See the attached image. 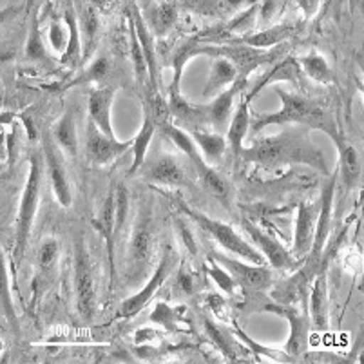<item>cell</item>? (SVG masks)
<instances>
[{
    "instance_id": "1",
    "label": "cell",
    "mask_w": 364,
    "mask_h": 364,
    "mask_svg": "<svg viewBox=\"0 0 364 364\" xmlns=\"http://www.w3.org/2000/svg\"><path fill=\"white\" fill-rule=\"evenodd\" d=\"M41 180L42 172L41 165L36 156H31L29 160V176L28 183H26L24 193H22L21 200V208H18V216H16V247H15V261L22 259L26 252V247H28L29 232H31L33 220H35L36 208H38V200H41Z\"/></svg>"
},
{
    "instance_id": "2",
    "label": "cell",
    "mask_w": 364,
    "mask_h": 364,
    "mask_svg": "<svg viewBox=\"0 0 364 364\" xmlns=\"http://www.w3.org/2000/svg\"><path fill=\"white\" fill-rule=\"evenodd\" d=\"M180 207H181V210H183L187 216L193 218V220L196 221L201 228H205L208 234H213V236L216 237L218 243H220L223 248H227L228 252L236 254V256H240L241 259L247 261V263L261 264V267H264L267 259L261 256L259 250H256V247H252L250 243H247V241H245L243 237H241L240 234H237L236 230L230 227V225L223 223V221L210 220V218L196 213V210H193V208H188L187 205L181 203V201H180Z\"/></svg>"
},
{
    "instance_id": "3",
    "label": "cell",
    "mask_w": 364,
    "mask_h": 364,
    "mask_svg": "<svg viewBox=\"0 0 364 364\" xmlns=\"http://www.w3.org/2000/svg\"><path fill=\"white\" fill-rule=\"evenodd\" d=\"M75 292L78 314L84 321H91L97 310V289L89 252L82 241H78L75 248Z\"/></svg>"
},
{
    "instance_id": "4",
    "label": "cell",
    "mask_w": 364,
    "mask_h": 364,
    "mask_svg": "<svg viewBox=\"0 0 364 364\" xmlns=\"http://www.w3.org/2000/svg\"><path fill=\"white\" fill-rule=\"evenodd\" d=\"M339 176V171H336L330 176V180L324 183L323 193H321L319 205V218L316 223V234L312 240V248H310V264H316L319 261L323 248L328 241L330 230H332V210H333V194H336V181Z\"/></svg>"
},
{
    "instance_id": "5",
    "label": "cell",
    "mask_w": 364,
    "mask_h": 364,
    "mask_svg": "<svg viewBox=\"0 0 364 364\" xmlns=\"http://www.w3.org/2000/svg\"><path fill=\"white\" fill-rule=\"evenodd\" d=\"M276 92L281 97L283 107L281 111L268 114V117H261L254 122V129L261 131L267 125H277V124H294V122H303L312 114V105L304 98L290 95V92L283 91L281 87L276 89Z\"/></svg>"
},
{
    "instance_id": "6",
    "label": "cell",
    "mask_w": 364,
    "mask_h": 364,
    "mask_svg": "<svg viewBox=\"0 0 364 364\" xmlns=\"http://www.w3.org/2000/svg\"><path fill=\"white\" fill-rule=\"evenodd\" d=\"M134 140L118 141L117 138L105 136L91 124L87 134V156L95 165H107L120 158L127 149L132 147Z\"/></svg>"
},
{
    "instance_id": "7",
    "label": "cell",
    "mask_w": 364,
    "mask_h": 364,
    "mask_svg": "<svg viewBox=\"0 0 364 364\" xmlns=\"http://www.w3.org/2000/svg\"><path fill=\"white\" fill-rule=\"evenodd\" d=\"M168 270H171V254L167 252L161 257L160 264H158V268L151 276L149 283L145 284V289L141 290V292L134 294L132 297H129V299H125L124 304L120 306V310H118V316L124 317V319H129V317H134L136 314H140L141 310L145 309V304L152 299L154 292H156L161 284H164V281L167 279Z\"/></svg>"
},
{
    "instance_id": "8",
    "label": "cell",
    "mask_w": 364,
    "mask_h": 364,
    "mask_svg": "<svg viewBox=\"0 0 364 364\" xmlns=\"http://www.w3.org/2000/svg\"><path fill=\"white\" fill-rule=\"evenodd\" d=\"M243 227L247 230V234L252 237L254 245H257V248L261 250V254L264 256V259L268 263L272 264L274 268H290L294 264L292 256L276 237H272L270 234L263 232L259 227L252 223V221H248L247 218L243 220Z\"/></svg>"
},
{
    "instance_id": "9",
    "label": "cell",
    "mask_w": 364,
    "mask_h": 364,
    "mask_svg": "<svg viewBox=\"0 0 364 364\" xmlns=\"http://www.w3.org/2000/svg\"><path fill=\"white\" fill-rule=\"evenodd\" d=\"M218 263L225 264L227 270L230 272V276L241 283L245 289L248 290H264L272 281V274L270 270L261 264H252V263H241V261L230 259V257L216 256Z\"/></svg>"
},
{
    "instance_id": "10",
    "label": "cell",
    "mask_w": 364,
    "mask_h": 364,
    "mask_svg": "<svg viewBox=\"0 0 364 364\" xmlns=\"http://www.w3.org/2000/svg\"><path fill=\"white\" fill-rule=\"evenodd\" d=\"M112 98H114V89L112 87H98L89 95L87 109H89V118L91 124L104 132L105 136L117 138L114 131H112V122H111V107H112Z\"/></svg>"
},
{
    "instance_id": "11",
    "label": "cell",
    "mask_w": 364,
    "mask_h": 364,
    "mask_svg": "<svg viewBox=\"0 0 364 364\" xmlns=\"http://www.w3.org/2000/svg\"><path fill=\"white\" fill-rule=\"evenodd\" d=\"M129 15H131V21H132V26H134V31H136L138 42H140V46H141V51H144L145 62H147L152 92H158V60H156V49H154V38H152V31L149 29L144 15H141L140 9H138L136 6H131V11H129Z\"/></svg>"
},
{
    "instance_id": "12",
    "label": "cell",
    "mask_w": 364,
    "mask_h": 364,
    "mask_svg": "<svg viewBox=\"0 0 364 364\" xmlns=\"http://www.w3.org/2000/svg\"><path fill=\"white\" fill-rule=\"evenodd\" d=\"M92 225L102 234L107 247L109 267H111V281H114V243H117V220H114V191L107 194L98 214V220H92Z\"/></svg>"
},
{
    "instance_id": "13",
    "label": "cell",
    "mask_w": 364,
    "mask_h": 364,
    "mask_svg": "<svg viewBox=\"0 0 364 364\" xmlns=\"http://www.w3.org/2000/svg\"><path fill=\"white\" fill-rule=\"evenodd\" d=\"M333 140H336L337 151H339V168L337 171L343 174V181L346 185V188L357 187V183L360 181V172H363V164H360L359 151L350 144L344 136H337L333 134Z\"/></svg>"
},
{
    "instance_id": "14",
    "label": "cell",
    "mask_w": 364,
    "mask_h": 364,
    "mask_svg": "<svg viewBox=\"0 0 364 364\" xmlns=\"http://www.w3.org/2000/svg\"><path fill=\"white\" fill-rule=\"evenodd\" d=\"M78 15V26H80V36L82 46H84V56L82 62L89 60L97 49L98 44V31H100V18H98V11L95 6L82 4L80 9L76 11Z\"/></svg>"
},
{
    "instance_id": "15",
    "label": "cell",
    "mask_w": 364,
    "mask_h": 364,
    "mask_svg": "<svg viewBox=\"0 0 364 364\" xmlns=\"http://www.w3.org/2000/svg\"><path fill=\"white\" fill-rule=\"evenodd\" d=\"M310 270H312V267H304L303 270H299V272L284 281L283 284H279L272 294L274 299L279 304H284V306H294L296 309L306 296Z\"/></svg>"
},
{
    "instance_id": "16",
    "label": "cell",
    "mask_w": 364,
    "mask_h": 364,
    "mask_svg": "<svg viewBox=\"0 0 364 364\" xmlns=\"http://www.w3.org/2000/svg\"><path fill=\"white\" fill-rule=\"evenodd\" d=\"M267 310L281 314V316H284L290 321L292 332H290L289 344H287V353L292 357H297L299 353H303L304 344H306V321H304V317L294 306H284V304L267 306Z\"/></svg>"
},
{
    "instance_id": "17",
    "label": "cell",
    "mask_w": 364,
    "mask_h": 364,
    "mask_svg": "<svg viewBox=\"0 0 364 364\" xmlns=\"http://www.w3.org/2000/svg\"><path fill=\"white\" fill-rule=\"evenodd\" d=\"M48 168H49V178H51V187L53 193H55L56 200L62 207H71L73 196H71V187H69V178L65 174L64 164H62L60 156L55 149L48 147Z\"/></svg>"
},
{
    "instance_id": "18",
    "label": "cell",
    "mask_w": 364,
    "mask_h": 364,
    "mask_svg": "<svg viewBox=\"0 0 364 364\" xmlns=\"http://www.w3.org/2000/svg\"><path fill=\"white\" fill-rule=\"evenodd\" d=\"M64 21L69 29V42H68V49H65L64 55L60 56V62L64 65H69V68H76V65L84 64V62H82V56H84V46H82L78 15H76V9L73 8V4H69L68 9H65Z\"/></svg>"
},
{
    "instance_id": "19",
    "label": "cell",
    "mask_w": 364,
    "mask_h": 364,
    "mask_svg": "<svg viewBox=\"0 0 364 364\" xmlns=\"http://www.w3.org/2000/svg\"><path fill=\"white\" fill-rule=\"evenodd\" d=\"M250 100L252 98L247 95L237 104V109L234 111L232 120H230V127H228L227 141L230 144V149L236 156H241V152H243V140L250 127Z\"/></svg>"
},
{
    "instance_id": "20",
    "label": "cell",
    "mask_w": 364,
    "mask_h": 364,
    "mask_svg": "<svg viewBox=\"0 0 364 364\" xmlns=\"http://www.w3.org/2000/svg\"><path fill=\"white\" fill-rule=\"evenodd\" d=\"M237 68L232 62L225 58V56H218L214 60L213 69H210V76H208V82L205 85L203 95L207 98H213L214 95H220L230 84H234L237 78Z\"/></svg>"
},
{
    "instance_id": "21",
    "label": "cell",
    "mask_w": 364,
    "mask_h": 364,
    "mask_svg": "<svg viewBox=\"0 0 364 364\" xmlns=\"http://www.w3.org/2000/svg\"><path fill=\"white\" fill-rule=\"evenodd\" d=\"M314 240V210L310 205L301 203L297 207L296 234H294V256L304 257L312 248Z\"/></svg>"
},
{
    "instance_id": "22",
    "label": "cell",
    "mask_w": 364,
    "mask_h": 364,
    "mask_svg": "<svg viewBox=\"0 0 364 364\" xmlns=\"http://www.w3.org/2000/svg\"><path fill=\"white\" fill-rule=\"evenodd\" d=\"M310 317L319 332L326 330L328 324V290H326V274L321 270L314 281V289L310 294Z\"/></svg>"
},
{
    "instance_id": "23",
    "label": "cell",
    "mask_w": 364,
    "mask_h": 364,
    "mask_svg": "<svg viewBox=\"0 0 364 364\" xmlns=\"http://www.w3.org/2000/svg\"><path fill=\"white\" fill-rule=\"evenodd\" d=\"M292 33H294L292 24H277V26H272V28L261 29V31L245 35L243 38H241L240 44L248 46V48H254V49H268L281 44V42L287 41V38H290Z\"/></svg>"
},
{
    "instance_id": "24",
    "label": "cell",
    "mask_w": 364,
    "mask_h": 364,
    "mask_svg": "<svg viewBox=\"0 0 364 364\" xmlns=\"http://www.w3.org/2000/svg\"><path fill=\"white\" fill-rule=\"evenodd\" d=\"M245 82H247V76H243L241 80H236L228 89H225L223 92H220L216 98L213 100L210 107H208V114H210V122H214L216 127H223L227 124V120L232 114V105H234V97L237 95L240 89L245 87Z\"/></svg>"
},
{
    "instance_id": "25",
    "label": "cell",
    "mask_w": 364,
    "mask_h": 364,
    "mask_svg": "<svg viewBox=\"0 0 364 364\" xmlns=\"http://www.w3.org/2000/svg\"><path fill=\"white\" fill-rule=\"evenodd\" d=\"M154 120H152V114L149 112V109L145 107L144 112V125H141L140 132L134 138V144H132V165L129 168V176L136 174L140 171L141 164L145 160V154H147V149L151 145L152 136H154Z\"/></svg>"
},
{
    "instance_id": "26",
    "label": "cell",
    "mask_w": 364,
    "mask_h": 364,
    "mask_svg": "<svg viewBox=\"0 0 364 364\" xmlns=\"http://www.w3.org/2000/svg\"><path fill=\"white\" fill-rule=\"evenodd\" d=\"M257 9H259V4H252L248 9H245L243 13L232 18L228 24L221 26V28L214 29V31H207L205 36H213L216 35L218 38H227V36H236V35H247V31L256 24L257 18Z\"/></svg>"
},
{
    "instance_id": "27",
    "label": "cell",
    "mask_w": 364,
    "mask_h": 364,
    "mask_svg": "<svg viewBox=\"0 0 364 364\" xmlns=\"http://www.w3.org/2000/svg\"><path fill=\"white\" fill-rule=\"evenodd\" d=\"M151 245H152V234L149 230L147 223H140L134 230V236L131 241V263L136 267V270L144 268L149 263L151 257Z\"/></svg>"
},
{
    "instance_id": "28",
    "label": "cell",
    "mask_w": 364,
    "mask_h": 364,
    "mask_svg": "<svg viewBox=\"0 0 364 364\" xmlns=\"http://www.w3.org/2000/svg\"><path fill=\"white\" fill-rule=\"evenodd\" d=\"M149 178L161 185H176L178 187V185L187 183V178H185L183 171L178 167L174 158H161V160H158L156 164L152 165Z\"/></svg>"
},
{
    "instance_id": "29",
    "label": "cell",
    "mask_w": 364,
    "mask_h": 364,
    "mask_svg": "<svg viewBox=\"0 0 364 364\" xmlns=\"http://www.w3.org/2000/svg\"><path fill=\"white\" fill-rule=\"evenodd\" d=\"M193 140L200 147L201 154L205 160L208 161H220L223 158L225 151H227V140L221 134L216 132H203V131H193Z\"/></svg>"
},
{
    "instance_id": "30",
    "label": "cell",
    "mask_w": 364,
    "mask_h": 364,
    "mask_svg": "<svg viewBox=\"0 0 364 364\" xmlns=\"http://www.w3.org/2000/svg\"><path fill=\"white\" fill-rule=\"evenodd\" d=\"M55 138L56 144L68 152L69 156H76L78 152V140H76V125L75 117L71 111H65L62 118L55 125Z\"/></svg>"
},
{
    "instance_id": "31",
    "label": "cell",
    "mask_w": 364,
    "mask_h": 364,
    "mask_svg": "<svg viewBox=\"0 0 364 364\" xmlns=\"http://www.w3.org/2000/svg\"><path fill=\"white\" fill-rule=\"evenodd\" d=\"M178 21V9L176 4L172 2H158L152 11V28H154V35L165 36Z\"/></svg>"
},
{
    "instance_id": "32",
    "label": "cell",
    "mask_w": 364,
    "mask_h": 364,
    "mask_svg": "<svg viewBox=\"0 0 364 364\" xmlns=\"http://www.w3.org/2000/svg\"><path fill=\"white\" fill-rule=\"evenodd\" d=\"M299 64L303 71L319 84H330L332 82V71H330L328 62L324 60L323 56L317 53H310L306 56H301Z\"/></svg>"
},
{
    "instance_id": "33",
    "label": "cell",
    "mask_w": 364,
    "mask_h": 364,
    "mask_svg": "<svg viewBox=\"0 0 364 364\" xmlns=\"http://www.w3.org/2000/svg\"><path fill=\"white\" fill-rule=\"evenodd\" d=\"M161 129H164L165 134H167V136L171 138L172 141H174V145H176L180 151H183L185 154H187V156L194 161V164H196L198 160H201V158H203L201 151H198L196 141L193 140V136H191L188 132L181 131V129H178L176 125L167 124V122L161 125ZM203 160H205V158H203Z\"/></svg>"
},
{
    "instance_id": "34",
    "label": "cell",
    "mask_w": 364,
    "mask_h": 364,
    "mask_svg": "<svg viewBox=\"0 0 364 364\" xmlns=\"http://www.w3.org/2000/svg\"><path fill=\"white\" fill-rule=\"evenodd\" d=\"M109 68H111V64H109L107 56H104V55L98 56V58H95V60H92V64L89 65V68L84 69V73H82V75H78L75 80H71L69 84H65V89L75 87V85L91 84V82L104 80L105 76L109 75Z\"/></svg>"
},
{
    "instance_id": "35",
    "label": "cell",
    "mask_w": 364,
    "mask_h": 364,
    "mask_svg": "<svg viewBox=\"0 0 364 364\" xmlns=\"http://www.w3.org/2000/svg\"><path fill=\"white\" fill-rule=\"evenodd\" d=\"M194 165H196L198 171H200V176H201V180H203L205 187H207L208 191L214 194V196H218V198L228 196L227 181H225L223 178H221L220 174H218V172L203 160V158H201V160H198Z\"/></svg>"
},
{
    "instance_id": "36",
    "label": "cell",
    "mask_w": 364,
    "mask_h": 364,
    "mask_svg": "<svg viewBox=\"0 0 364 364\" xmlns=\"http://www.w3.org/2000/svg\"><path fill=\"white\" fill-rule=\"evenodd\" d=\"M129 29H131V56H132V64H134V71H136V80L140 84V80H145L147 78V62H145L144 51H141V46L138 42L136 31H134V26H132L131 15H129Z\"/></svg>"
},
{
    "instance_id": "37",
    "label": "cell",
    "mask_w": 364,
    "mask_h": 364,
    "mask_svg": "<svg viewBox=\"0 0 364 364\" xmlns=\"http://www.w3.org/2000/svg\"><path fill=\"white\" fill-rule=\"evenodd\" d=\"M129 210V191L125 183H118L114 188V220H117V236H120L124 228L125 220H127Z\"/></svg>"
},
{
    "instance_id": "38",
    "label": "cell",
    "mask_w": 364,
    "mask_h": 364,
    "mask_svg": "<svg viewBox=\"0 0 364 364\" xmlns=\"http://www.w3.org/2000/svg\"><path fill=\"white\" fill-rule=\"evenodd\" d=\"M208 263H210V267H208V274H210V277L214 279V283H216L218 287H220L221 290H225L227 294H232L234 287H236V279H234L227 270H223V268L218 264V261L213 259V257H208Z\"/></svg>"
},
{
    "instance_id": "39",
    "label": "cell",
    "mask_w": 364,
    "mask_h": 364,
    "mask_svg": "<svg viewBox=\"0 0 364 364\" xmlns=\"http://www.w3.org/2000/svg\"><path fill=\"white\" fill-rule=\"evenodd\" d=\"M281 151H283V144L279 140H276V138H270L267 141H261L256 147V151L252 152L254 156L250 158L257 161H267L268 164V161H274L276 158H279Z\"/></svg>"
},
{
    "instance_id": "40",
    "label": "cell",
    "mask_w": 364,
    "mask_h": 364,
    "mask_svg": "<svg viewBox=\"0 0 364 364\" xmlns=\"http://www.w3.org/2000/svg\"><path fill=\"white\" fill-rule=\"evenodd\" d=\"M49 41H51L53 49H55L58 55H64L65 49H68L69 42V29L65 26V22H53L51 28H49Z\"/></svg>"
},
{
    "instance_id": "41",
    "label": "cell",
    "mask_w": 364,
    "mask_h": 364,
    "mask_svg": "<svg viewBox=\"0 0 364 364\" xmlns=\"http://www.w3.org/2000/svg\"><path fill=\"white\" fill-rule=\"evenodd\" d=\"M205 330H207L208 337L213 339L214 346H216L218 350H220L221 353H223L225 357H228L230 360H236V353H234V350L230 348V344L227 343V339H225L223 332H221L220 328H218L216 324L210 323L208 319H205Z\"/></svg>"
},
{
    "instance_id": "42",
    "label": "cell",
    "mask_w": 364,
    "mask_h": 364,
    "mask_svg": "<svg viewBox=\"0 0 364 364\" xmlns=\"http://www.w3.org/2000/svg\"><path fill=\"white\" fill-rule=\"evenodd\" d=\"M58 257V241L56 240H48L44 241V245L38 250V264L41 268L48 270V268L53 267V263Z\"/></svg>"
},
{
    "instance_id": "43",
    "label": "cell",
    "mask_w": 364,
    "mask_h": 364,
    "mask_svg": "<svg viewBox=\"0 0 364 364\" xmlns=\"http://www.w3.org/2000/svg\"><path fill=\"white\" fill-rule=\"evenodd\" d=\"M28 56L31 60H44L46 58V49L42 44L41 31L36 26H33L31 33H29V42H28Z\"/></svg>"
},
{
    "instance_id": "44",
    "label": "cell",
    "mask_w": 364,
    "mask_h": 364,
    "mask_svg": "<svg viewBox=\"0 0 364 364\" xmlns=\"http://www.w3.org/2000/svg\"><path fill=\"white\" fill-rule=\"evenodd\" d=\"M281 6H283L281 2H263V4H259L257 15H259L261 24H264V22L270 21V18H272V16L277 13V8H281Z\"/></svg>"
},
{
    "instance_id": "45",
    "label": "cell",
    "mask_w": 364,
    "mask_h": 364,
    "mask_svg": "<svg viewBox=\"0 0 364 364\" xmlns=\"http://www.w3.org/2000/svg\"><path fill=\"white\" fill-rule=\"evenodd\" d=\"M178 289L181 290L183 294H193L194 292V279L193 276L185 270V268H180V272H178Z\"/></svg>"
},
{
    "instance_id": "46",
    "label": "cell",
    "mask_w": 364,
    "mask_h": 364,
    "mask_svg": "<svg viewBox=\"0 0 364 364\" xmlns=\"http://www.w3.org/2000/svg\"><path fill=\"white\" fill-rule=\"evenodd\" d=\"M176 225H178V230H180L181 237H183L185 247H187L188 250H191V252H193V254H196V252H198L196 241H194L193 232H191V230H188L187 223H183V221H181V220H178V221H176Z\"/></svg>"
},
{
    "instance_id": "47",
    "label": "cell",
    "mask_w": 364,
    "mask_h": 364,
    "mask_svg": "<svg viewBox=\"0 0 364 364\" xmlns=\"http://www.w3.org/2000/svg\"><path fill=\"white\" fill-rule=\"evenodd\" d=\"M236 333H237V336H240V339H241V341H245V343H247L248 346H250V348H252L254 352H256V353H263V355H270V357H276V355H279V353H277V352H274V350H267V348H261V346H257V344L254 343V341L250 339V337H248L247 333L243 332V330L236 328Z\"/></svg>"
},
{
    "instance_id": "48",
    "label": "cell",
    "mask_w": 364,
    "mask_h": 364,
    "mask_svg": "<svg viewBox=\"0 0 364 364\" xmlns=\"http://www.w3.org/2000/svg\"><path fill=\"white\" fill-rule=\"evenodd\" d=\"M21 118H22V122H24L26 131H28V138L31 141H36V138H38V131H36L33 118L29 117V114H21Z\"/></svg>"
}]
</instances>
